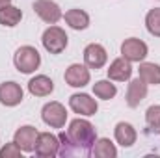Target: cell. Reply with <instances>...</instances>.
Instances as JSON below:
<instances>
[{
  "label": "cell",
  "instance_id": "1",
  "mask_svg": "<svg viewBox=\"0 0 160 158\" xmlns=\"http://www.w3.org/2000/svg\"><path fill=\"white\" fill-rule=\"evenodd\" d=\"M67 136L73 143V147L77 149L78 155H89V149L91 145L95 143L97 140V132H95V126L86 121V119H73L69 123V128H67Z\"/></svg>",
  "mask_w": 160,
  "mask_h": 158
},
{
  "label": "cell",
  "instance_id": "2",
  "mask_svg": "<svg viewBox=\"0 0 160 158\" xmlns=\"http://www.w3.org/2000/svg\"><path fill=\"white\" fill-rule=\"evenodd\" d=\"M13 63L17 67L19 73H24V75H30L34 73L41 63V56L38 52V48L30 47V45H24L21 48H17L15 56H13Z\"/></svg>",
  "mask_w": 160,
  "mask_h": 158
},
{
  "label": "cell",
  "instance_id": "3",
  "mask_svg": "<svg viewBox=\"0 0 160 158\" xmlns=\"http://www.w3.org/2000/svg\"><path fill=\"white\" fill-rule=\"evenodd\" d=\"M41 43L45 47L47 52L50 54H60L65 50L67 43H69V37L65 34V30H62L60 26H48L45 32H43V37H41Z\"/></svg>",
  "mask_w": 160,
  "mask_h": 158
},
{
  "label": "cell",
  "instance_id": "4",
  "mask_svg": "<svg viewBox=\"0 0 160 158\" xmlns=\"http://www.w3.org/2000/svg\"><path fill=\"white\" fill-rule=\"evenodd\" d=\"M41 117L43 121L50 126V128H63L65 121H67V110L62 102H47L41 110Z\"/></svg>",
  "mask_w": 160,
  "mask_h": 158
},
{
  "label": "cell",
  "instance_id": "5",
  "mask_svg": "<svg viewBox=\"0 0 160 158\" xmlns=\"http://www.w3.org/2000/svg\"><path fill=\"white\" fill-rule=\"evenodd\" d=\"M147 52H149L147 45L138 37H128L121 43V56L125 60H128L130 63L132 62H143Z\"/></svg>",
  "mask_w": 160,
  "mask_h": 158
},
{
  "label": "cell",
  "instance_id": "6",
  "mask_svg": "<svg viewBox=\"0 0 160 158\" xmlns=\"http://www.w3.org/2000/svg\"><path fill=\"white\" fill-rule=\"evenodd\" d=\"M60 151V138L50 134V132H41L38 134V141H36V149L34 153L41 158H52L58 155Z\"/></svg>",
  "mask_w": 160,
  "mask_h": 158
},
{
  "label": "cell",
  "instance_id": "7",
  "mask_svg": "<svg viewBox=\"0 0 160 158\" xmlns=\"http://www.w3.org/2000/svg\"><path fill=\"white\" fill-rule=\"evenodd\" d=\"M69 106L75 114H80V116H95L97 110H99V104L95 99H91L88 93H75L69 97Z\"/></svg>",
  "mask_w": 160,
  "mask_h": 158
},
{
  "label": "cell",
  "instance_id": "8",
  "mask_svg": "<svg viewBox=\"0 0 160 158\" xmlns=\"http://www.w3.org/2000/svg\"><path fill=\"white\" fill-rule=\"evenodd\" d=\"M34 11L38 13L41 21H45L47 24H56L63 15H62V9L56 2L52 0H36L34 2Z\"/></svg>",
  "mask_w": 160,
  "mask_h": 158
},
{
  "label": "cell",
  "instance_id": "9",
  "mask_svg": "<svg viewBox=\"0 0 160 158\" xmlns=\"http://www.w3.org/2000/svg\"><path fill=\"white\" fill-rule=\"evenodd\" d=\"M84 62L89 69H102L108 62V54H106V48L99 43H89L86 48H84Z\"/></svg>",
  "mask_w": 160,
  "mask_h": 158
},
{
  "label": "cell",
  "instance_id": "10",
  "mask_svg": "<svg viewBox=\"0 0 160 158\" xmlns=\"http://www.w3.org/2000/svg\"><path fill=\"white\" fill-rule=\"evenodd\" d=\"M38 130L36 126L32 125H24L21 128L15 130V136H13V141L22 149V153H34L36 149V141H38Z\"/></svg>",
  "mask_w": 160,
  "mask_h": 158
},
{
  "label": "cell",
  "instance_id": "11",
  "mask_svg": "<svg viewBox=\"0 0 160 158\" xmlns=\"http://www.w3.org/2000/svg\"><path fill=\"white\" fill-rule=\"evenodd\" d=\"M24 99L22 87L17 82H4L0 84V104L4 106H17Z\"/></svg>",
  "mask_w": 160,
  "mask_h": 158
},
{
  "label": "cell",
  "instance_id": "12",
  "mask_svg": "<svg viewBox=\"0 0 160 158\" xmlns=\"http://www.w3.org/2000/svg\"><path fill=\"white\" fill-rule=\"evenodd\" d=\"M65 82L71 87H84L89 84V67L88 65H80V63H73L67 67L65 75H63Z\"/></svg>",
  "mask_w": 160,
  "mask_h": 158
},
{
  "label": "cell",
  "instance_id": "13",
  "mask_svg": "<svg viewBox=\"0 0 160 158\" xmlns=\"http://www.w3.org/2000/svg\"><path fill=\"white\" fill-rule=\"evenodd\" d=\"M147 97V82L143 78H134L130 80V84H128V89H127V104H128V108H136V106H140V102L143 101Z\"/></svg>",
  "mask_w": 160,
  "mask_h": 158
},
{
  "label": "cell",
  "instance_id": "14",
  "mask_svg": "<svg viewBox=\"0 0 160 158\" xmlns=\"http://www.w3.org/2000/svg\"><path fill=\"white\" fill-rule=\"evenodd\" d=\"M132 77V65L128 60H125L123 56L121 58H116L110 67H108V78L116 80V82H125Z\"/></svg>",
  "mask_w": 160,
  "mask_h": 158
},
{
  "label": "cell",
  "instance_id": "15",
  "mask_svg": "<svg viewBox=\"0 0 160 158\" xmlns=\"http://www.w3.org/2000/svg\"><path fill=\"white\" fill-rule=\"evenodd\" d=\"M114 136H116V141L119 143L121 147H132L136 143V128L130 125V123H125L121 121L116 125V130H114Z\"/></svg>",
  "mask_w": 160,
  "mask_h": 158
},
{
  "label": "cell",
  "instance_id": "16",
  "mask_svg": "<svg viewBox=\"0 0 160 158\" xmlns=\"http://www.w3.org/2000/svg\"><path fill=\"white\" fill-rule=\"evenodd\" d=\"M28 91L34 97H47L54 91V82H52V78H48L45 75H38L28 82Z\"/></svg>",
  "mask_w": 160,
  "mask_h": 158
},
{
  "label": "cell",
  "instance_id": "17",
  "mask_svg": "<svg viewBox=\"0 0 160 158\" xmlns=\"http://www.w3.org/2000/svg\"><path fill=\"white\" fill-rule=\"evenodd\" d=\"M89 155L95 158H116L118 149L108 138H101V140H95V143L89 149Z\"/></svg>",
  "mask_w": 160,
  "mask_h": 158
},
{
  "label": "cell",
  "instance_id": "18",
  "mask_svg": "<svg viewBox=\"0 0 160 158\" xmlns=\"http://www.w3.org/2000/svg\"><path fill=\"white\" fill-rule=\"evenodd\" d=\"M63 19L73 30H86L89 26V15L84 9H78V7H73V9L65 11Z\"/></svg>",
  "mask_w": 160,
  "mask_h": 158
},
{
  "label": "cell",
  "instance_id": "19",
  "mask_svg": "<svg viewBox=\"0 0 160 158\" xmlns=\"http://www.w3.org/2000/svg\"><path fill=\"white\" fill-rule=\"evenodd\" d=\"M21 19H22V11H21L19 7H15V6H11V4L0 7V24H2V26L13 28V26H17V24L21 22Z\"/></svg>",
  "mask_w": 160,
  "mask_h": 158
},
{
  "label": "cell",
  "instance_id": "20",
  "mask_svg": "<svg viewBox=\"0 0 160 158\" xmlns=\"http://www.w3.org/2000/svg\"><path fill=\"white\" fill-rule=\"evenodd\" d=\"M140 78L147 82V86H158L160 84V65L157 63H149V62H142L140 63Z\"/></svg>",
  "mask_w": 160,
  "mask_h": 158
},
{
  "label": "cell",
  "instance_id": "21",
  "mask_svg": "<svg viewBox=\"0 0 160 158\" xmlns=\"http://www.w3.org/2000/svg\"><path fill=\"white\" fill-rule=\"evenodd\" d=\"M93 93H95V97H99L102 101H110V99L116 97L118 87L110 80H99V82L93 84Z\"/></svg>",
  "mask_w": 160,
  "mask_h": 158
},
{
  "label": "cell",
  "instance_id": "22",
  "mask_svg": "<svg viewBox=\"0 0 160 158\" xmlns=\"http://www.w3.org/2000/svg\"><path fill=\"white\" fill-rule=\"evenodd\" d=\"M145 123L153 134H160V106H149L145 112Z\"/></svg>",
  "mask_w": 160,
  "mask_h": 158
},
{
  "label": "cell",
  "instance_id": "23",
  "mask_svg": "<svg viewBox=\"0 0 160 158\" xmlns=\"http://www.w3.org/2000/svg\"><path fill=\"white\" fill-rule=\"evenodd\" d=\"M145 26H147V32L155 37H160V7H155L147 13L145 17Z\"/></svg>",
  "mask_w": 160,
  "mask_h": 158
},
{
  "label": "cell",
  "instance_id": "24",
  "mask_svg": "<svg viewBox=\"0 0 160 158\" xmlns=\"http://www.w3.org/2000/svg\"><path fill=\"white\" fill-rule=\"evenodd\" d=\"M58 138H60V151H58V155L60 156H75V155H78L77 153V149L73 147V143H71V140H69V136H67V132H60L58 134Z\"/></svg>",
  "mask_w": 160,
  "mask_h": 158
},
{
  "label": "cell",
  "instance_id": "25",
  "mask_svg": "<svg viewBox=\"0 0 160 158\" xmlns=\"http://www.w3.org/2000/svg\"><path fill=\"white\" fill-rule=\"evenodd\" d=\"M22 158V149L15 143V141H11V143H6L2 149H0V158Z\"/></svg>",
  "mask_w": 160,
  "mask_h": 158
},
{
  "label": "cell",
  "instance_id": "26",
  "mask_svg": "<svg viewBox=\"0 0 160 158\" xmlns=\"http://www.w3.org/2000/svg\"><path fill=\"white\" fill-rule=\"evenodd\" d=\"M8 4H11V0H0V7H4V6H8Z\"/></svg>",
  "mask_w": 160,
  "mask_h": 158
}]
</instances>
